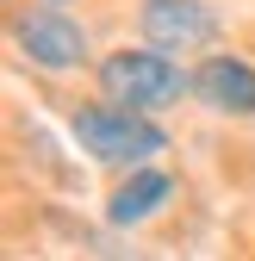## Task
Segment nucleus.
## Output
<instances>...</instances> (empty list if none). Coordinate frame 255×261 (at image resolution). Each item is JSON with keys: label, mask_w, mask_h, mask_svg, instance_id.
I'll return each mask as SVG.
<instances>
[{"label": "nucleus", "mask_w": 255, "mask_h": 261, "mask_svg": "<svg viewBox=\"0 0 255 261\" xmlns=\"http://www.w3.org/2000/svg\"><path fill=\"white\" fill-rule=\"evenodd\" d=\"M181 93H193V75L156 44L149 50H112L100 62V100H112V106L162 112V106H181Z\"/></svg>", "instance_id": "f257e3e1"}, {"label": "nucleus", "mask_w": 255, "mask_h": 261, "mask_svg": "<svg viewBox=\"0 0 255 261\" xmlns=\"http://www.w3.org/2000/svg\"><path fill=\"white\" fill-rule=\"evenodd\" d=\"M75 143L93 155V162H112V168H143L149 155L168 149V130L156 124L149 112H131V106H81L75 112Z\"/></svg>", "instance_id": "f03ea898"}, {"label": "nucleus", "mask_w": 255, "mask_h": 261, "mask_svg": "<svg viewBox=\"0 0 255 261\" xmlns=\"http://www.w3.org/2000/svg\"><path fill=\"white\" fill-rule=\"evenodd\" d=\"M13 44H19V56L31 62V69H50V75H69V69L87 62V31L69 13H56V0L13 19Z\"/></svg>", "instance_id": "7ed1b4c3"}, {"label": "nucleus", "mask_w": 255, "mask_h": 261, "mask_svg": "<svg viewBox=\"0 0 255 261\" xmlns=\"http://www.w3.org/2000/svg\"><path fill=\"white\" fill-rule=\"evenodd\" d=\"M137 25L156 50H212L218 44V13L206 0H143Z\"/></svg>", "instance_id": "20e7f679"}, {"label": "nucleus", "mask_w": 255, "mask_h": 261, "mask_svg": "<svg viewBox=\"0 0 255 261\" xmlns=\"http://www.w3.org/2000/svg\"><path fill=\"white\" fill-rule=\"evenodd\" d=\"M193 100L212 106V112H224V118H255V69L243 56L212 50L193 69Z\"/></svg>", "instance_id": "39448f33"}, {"label": "nucleus", "mask_w": 255, "mask_h": 261, "mask_svg": "<svg viewBox=\"0 0 255 261\" xmlns=\"http://www.w3.org/2000/svg\"><path fill=\"white\" fill-rule=\"evenodd\" d=\"M168 193H174V174H162V168H131V180H118V193L106 199V224H143V218H156L168 205Z\"/></svg>", "instance_id": "423d86ee"}, {"label": "nucleus", "mask_w": 255, "mask_h": 261, "mask_svg": "<svg viewBox=\"0 0 255 261\" xmlns=\"http://www.w3.org/2000/svg\"><path fill=\"white\" fill-rule=\"evenodd\" d=\"M56 7H62V0H56Z\"/></svg>", "instance_id": "0eeeda50"}]
</instances>
